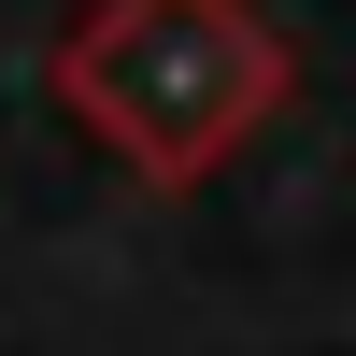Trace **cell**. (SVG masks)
I'll return each mask as SVG.
<instances>
[{
	"label": "cell",
	"mask_w": 356,
	"mask_h": 356,
	"mask_svg": "<svg viewBox=\"0 0 356 356\" xmlns=\"http://www.w3.org/2000/svg\"><path fill=\"white\" fill-rule=\"evenodd\" d=\"M43 86L143 171V186H200V171H228L285 114L300 57H285V29L257 15V0H86V15L57 29Z\"/></svg>",
	"instance_id": "obj_1"
}]
</instances>
